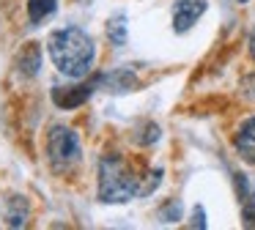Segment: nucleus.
Wrapping results in <instances>:
<instances>
[{"label": "nucleus", "mask_w": 255, "mask_h": 230, "mask_svg": "<svg viewBox=\"0 0 255 230\" xmlns=\"http://www.w3.org/2000/svg\"><path fill=\"white\" fill-rule=\"evenodd\" d=\"M83 159V148H80V137L72 126L55 123L47 131V162L58 175L72 173Z\"/></svg>", "instance_id": "obj_3"}, {"label": "nucleus", "mask_w": 255, "mask_h": 230, "mask_svg": "<svg viewBox=\"0 0 255 230\" xmlns=\"http://www.w3.org/2000/svg\"><path fill=\"white\" fill-rule=\"evenodd\" d=\"M30 222V203L25 195H8L3 203V225L6 228H25Z\"/></svg>", "instance_id": "obj_8"}, {"label": "nucleus", "mask_w": 255, "mask_h": 230, "mask_svg": "<svg viewBox=\"0 0 255 230\" xmlns=\"http://www.w3.org/2000/svg\"><path fill=\"white\" fill-rule=\"evenodd\" d=\"M14 66H17V74L22 80H33L41 71V44L39 41H28L22 44V49L14 58Z\"/></svg>", "instance_id": "obj_7"}, {"label": "nucleus", "mask_w": 255, "mask_h": 230, "mask_svg": "<svg viewBox=\"0 0 255 230\" xmlns=\"http://www.w3.org/2000/svg\"><path fill=\"white\" fill-rule=\"evenodd\" d=\"M247 200H250V206L244 208V222H247V225H255V192L247 197Z\"/></svg>", "instance_id": "obj_17"}, {"label": "nucleus", "mask_w": 255, "mask_h": 230, "mask_svg": "<svg viewBox=\"0 0 255 230\" xmlns=\"http://www.w3.org/2000/svg\"><path fill=\"white\" fill-rule=\"evenodd\" d=\"M156 217H159V222H178V219H181V203L167 200L165 206L156 211Z\"/></svg>", "instance_id": "obj_14"}, {"label": "nucleus", "mask_w": 255, "mask_h": 230, "mask_svg": "<svg viewBox=\"0 0 255 230\" xmlns=\"http://www.w3.org/2000/svg\"><path fill=\"white\" fill-rule=\"evenodd\" d=\"M58 8V0H28V22L39 27L44 19H50Z\"/></svg>", "instance_id": "obj_11"}, {"label": "nucleus", "mask_w": 255, "mask_h": 230, "mask_svg": "<svg viewBox=\"0 0 255 230\" xmlns=\"http://www.w3.org/2000/svg\"><path fill=\"white\" fill-rule=\"evenodd\" d=\"M96 85H99V91L107 93H132L140 88V80L132 69H110L96 74Z\"/></svg>", "instance_id": "obj_6"}, {"label": "nucleus", "mask_w": 255, "mask_h": 230, "mask_svg": "<svg viewBox=\"0 0 255 230\" xmlns=\"http://www.w3.org/2000/svg\"><path fill=\"white\" fill-rule=\"evenodd\" d=\"M140 181H143V175L121 153H105L99 159L96 195L107 206H118V203H129L140 197Z\"/></svg>", "instance_id": "obj_2"}, {"label": "nucleus", "mask_w": 255, "mask_h": 230, "mask_svg": "<svg viewBox=\"0 0 255 230\" xmlns=\"http://www.w3.org/2000/svg\"><path fill=\"white\" fill-rule=\"evenodd\" d=\"M192 228H206V211H203V206H195V211H192Z\"/></svg>", "instance_id": "obj_16"}, {"label": "nucleus", "mask_w": 255, "mask_h": 230, "mask_svg": "<svg viewBox=\"0 0 255 230\" xmlns=\"http://www.w3.org/2000/svg\"><path fill=\"white\" fill-rule=\"evenodd\" d=\"M247 49H250V58L255 60V25H253V30H250V36H247Z\"/></svg>", "instance_id": "obj_18"}, {"label": "nucleus", "mask_w": 255, "mask_h": 230, "mask_svg": "<svg viewBox=\"0 0 255 230\" xmlns=\"http://www.w3.org/2000/svg\"><path fill=\"white\" fill-rule=\"evenodd\" d=\"M96 91H99V85H96V74H94L91 80H74V85H55L50 96H52V104L58 110H77Z\"/></svg>", "instance_id": "obj_4"}, {"label": "nucleus", "mask_w": 255, "mask_h": 230, "mask_svg": "<svg viewBox=\"0 0 255 230\" xmlns=\"http://www.w3.org/2000/svg\"><path fill=\"white\" fill-rule=\"evenodd\" d=\"M162 175H165V170H162V167L148 170V173L143 175V181H140V197H148L151 192H154L156 186L162 184Z\"/></svg>", "instance_id": "obj_13"}, {"label": "nucleus", "mask_w": 255, "mask_h": 230, "mask_svg": "<svg viewBox=\"0 0 255 230\" xmlns=\"http://www.w3.org/2000/svg\"><path fill=\"white\" fill-rule=\"evenodd\" d=\"M105 33H107V41H110L113 47H124V44L129 41V22H127V14H124V11L113 14L110 19H107V25H105Z\"/></svg>", "instance_id": "obj_10"}, {"label": "nucleus", "mask_w": 255, "mask_h": 230, "mask_svg": "<svg viewBox=\"0 0 255 230\" xmlns=\"http://www.w3.org/2000/svg\"><path fill=\"white\" fill-rule=\"evenodd\" d=\"M159 137H162V129H159V123H154V120H140V123L134 126V131H132V140L137 142V145H143V148L159 142Z\"/></svg>", "instance_id": "obj_12"}, {"label": "nucleus", "mask_w": 255, "mask_h": 230, "mask_svg": "<svg viewBox=\"0 0 255 230\" xmlns=\"http://www.w3.org/2000/svg\"><path fill=\"white\" fill-rule=\"evenodd\" d=\"M47 55L61 77L85 80L96 63V41L91 38L88 30L77 25H66L47 36Z\"/></svg>", "instance_id": "obj_1"}, {"label": "nucleus", "mask_w": 255, "mask_h": 230, "mask_svg": "<svg viewBox=\"0 0 255 230\" xmlns=\"http://www.w3.org/2000/svg\"><path fill=\"white\" fill-rule=\"evenodd\" d=\"M242 96L250 99V102H255V74H247L242 80Z\"/></svg>", "instance_id": "obj_15"}, {"label": "nucleus", "mask_w": 255, "mask_h": 230, "mask_svg": "<svg viewBox=\"0 0 255 230\" xmlns=\"http://www.w3.org/2000/svg\"><path fill=\"white\" fill-rule=\"evenodd\" d=\"M236 3H250V0H236Z\"/></svg>", "instance_id": "obj_19"}, {"label": "nucleus", "mask_w": 255, "mask_h": 230, "mask_svg": "<svg viewBox=\"0 0 255 230\" xmlns=\"http://www.w3.org/2000/svg\"><path fill=\"white\" fill-rule=\"evenodd\" d=\"M233 148L247 164H255V115L244 118L233 134Z\"/></svg>", "instance_id": "obj_9"}, {"label": "nucleus", "mask_w": 255, "mask_h": 230, "mask_svg": "<svg viewBox=\"0 0 255 230\" xmlns=\"http://www.w3.org/2000/svg\"><path fill=\"white\" fill-rule=\"evenodd\" d=\"M209 0H176L173 3V30L187 33L195 27V22L206 14Z\"/></svg>", "instance_id": "obj_5"}]
</instances>
